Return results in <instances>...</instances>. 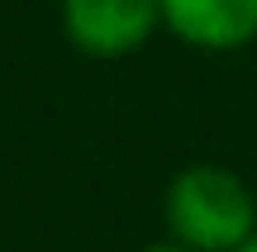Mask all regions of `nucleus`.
Here are the masks:
<instances>
[{
	"label": "nucleus",
	"instance_id": "1",
	"mask_svg": "<svg viewBox=\"0 0 257 252\" xmlns=\"http://www.w3.org/2000/svg\"><path fill=\"white\" fill-rule=\"evenodd\" d=\"M167 238L191 252H233L257 233V190L233 167L191 162L162 195Z\"/></svg>",
	"mask_w": 257,
	"mask_h": 252
},
{
	"label": "nucleus",
	"instance_id": "4",
	"mask_svg": "<svg viewBox=\"0 0 257 252\" xmlns=\"http://www.w3.org/2000/svg\"><path fill=\"white\" fill-rule=\"evenodd\" d=\"M138 252H191V247H181L176 238H167V243H148V247H138Z\"/></svg>",
	"mask_w": 257,
	"mask_h": 252
},
{
	"label": "nucleus",
	"instance_id": "5",
	"mask_svg": "<svg viewBox=\"0 0 257 252\" xmlns=\"http://www.w3.org/2000/svg\"><path fill=\"white\" fill-rule=\"evenodd\" d=\"M233 252H257V233H252V238H248L243 247H233Z\"/></svg>",
	"mask_w": 257,
	"mask_h": 252
},
{
	"label": "nucleus",
	"instance_id": "3",
	"mask_svg": "<svg viewBox=\"0 0 257 252\" xmlns=\"http://www.w3.org/2000/svg\"><path fill=\"white\" fill-rule=\"evenodd\" d=\"M162 29L195 53H243L257 43V0H162Z\"/></svg>",
	"mask_w": 257,
	"mask_h": 252
},
{
	"label": "nucleus",
	"instance_id": "2",
	"mask_svg": "<svg viewBox=\"0 0 257 252\" xmlns=\"http://www.w3.org/2000/svg\"><path fill=\"white\" fill-rule=\"evenodd\" d=\"M57 29L81 57L119 62L162 29V0H57Z\"/></svg>",
	"mask_w": 257,
	"mask_h": 252
}]
</instances>
